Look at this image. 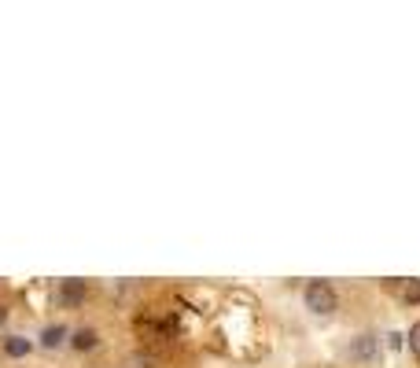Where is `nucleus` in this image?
Here are the masks:
<instances>
[{
    "label": "nucleus",
    "mask_w": 420,
    "mask_h": 368,
    "mask_svg": "<svg viewBox=\"0 0 420 368\" xmlns=\"http://www.w3.org/2000/svg\"><path fill=\"white\" fill-rule=\"evenodd\" d=\"M306 306H310L314 313H332L335 306H339V298H335V287L328 284V280H314L310 287H306Z\"/></svg>",
    "instance_id": "nucleus-1"
},
{
    "label": "nucleus",
    "mask_w": 420,
    "mask_h": 368,
    "mask_svg": "<svg viewBox=\"0 0 420 368\" xmlns=\"http://www.w3.org/2000/svg\"><path fill=\"white\" fill-rule=\"evenodd\" d=\"M376 335H358V339L350 343V357L354 361H373L376 357Z\"/></svg>",
    "instance_id": "nucleus-2"
},
{
    "label": "nucleus",
    "mask_w": 420,
    "mask_h": 368,
    "mask_svg": "<svg viewBox=\"0 0 420 368\" xmlns=\"http://www.w3.org/2000/svg\"><path fill=\"white\" fill-rule=\"evenodd\" d=\"M70 343H74V350H96V343H100V335H96L92 328H78V331L70 335Z\"/></svg>",
    "instance_id": "nucleus-3"
},
{
    "label": "nucleus",
    "mask_w": 420,
    "mask_h": 368,
    "mask_svg": "<svg viewBox=\"0 0 420 368\" xmlns=\"http://www.w3.org/2000/svg\"><path fill=\"white\" fill-rule=\"evenodd\" d=\"M59 298L67 302V306H70V302H82V298H85V284H82V280H63Z\"/></svg>",
    "instance_id": "nucleus-4"
},
{
    "label": "nucleus",
    "mask_w": 420,
    "mask_h": 368,
    "mask_svg": "<svg viewBox=\"0 0 420 368\" xmlns=\"http://www.w3.org/2000/svg\"><path fill=\"white\" fill-rule=\"evenodd\" d=\"M4 354H8V357H26V354H30V339H23V335H11V339H4Z\"/></svg>",
    "instance_id": "nucleus-5"
},
{
    "label": "nucleus",
    "mask_w": 420,
    "mask_h": 368,
    "mask_svg": "<svg viewBox=\"0 0 420 368\" xmlns=\"http://www.w3.org/2000/svg\"><path fill=\"white\" fill-rule=\"evenodd\" d=\"M63 339H67V328H63V324H52V328H44V331H41V346H48V350L59 346Z\"/></svg>",
    "instance_id": "nucleus-6"
},
{
    "label": "nucleus",
    "mask_w": 420,
    "mask_h": 368,
    "mask_svg": "<svg viewBox=\"0 0 420 368\" xmlns=\"http://www.w3.org/2000/svg\"><path fill=\"white\" fill-rule=\"evenodd\" d=\"M406 302H413V306L420 302V280H409L406 284Z\"/></svg>",
    "instance_id": "nucleus-7"
},
{
    "label": "nucleus",
    "mask_w": 420,
    "mask_h": 368,
    "mask_svg": "<svg viewBox=\"0 0 420 368\" xmlns=\"http://www.w3.org/2000/svg\"><path fill=\"white\" fill-rule=\"evenodd\" d=\"M409 350H413V354H420V321L409 328Z\"/></svg>",
    "instance_id": "nucleus-8"
},
{
    "label": "nucleus",
    "mask_w": 420,
    "mask_h": 368,
    "mask_svg": "<svg viewBox=\"0 0 420 368\" xmlns=\"http://www.w3.org/2000/svg\"><path fill=\"white\" fill-rule=\"evenodd\" d=\"M4 317H8V310H0V324H4Z\"/></svg>",
    "instance_id": "nucleus-9"
}]
</instances>
